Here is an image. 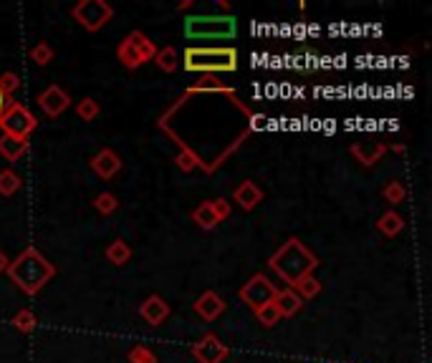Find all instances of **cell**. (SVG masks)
<instances>
[{
    "label": "cell",
    "mask_w": 432,
    "mask_h": 363,
    "mask_svg": "<svg viewBox=\"0 0 432 363\" xmlns=\"http://www.w3.org/2000/svg\"><path fill=\"white\" fill-rule=\"evenodd\" d=\"M382 194H384V199H387L389 204H399V202H405L407 187L399 179H392V182H387V184H384Z\"/></svg>",
    "instance_id": "f1b7e54d"
},
{
    "label": "cell",
    "mask_w": 432,
    "mask_h": 363,
    "mask_svg": "<svg viewBox=\"0 0 432 363\" xmlns=\"http://www.w3.org/2000/svg\"><path fill=\"white\" fill-rule=\"evenodd\" d=\"M117 58H119V63H122L124 68H129V71H137V68L144 66V58L139 56V51L134 48V43L129 41V36L122 41V43H119Z\"/></svg>",
    "instance_id": "e0dca14e"
},
{
    "label": "cell",
    "mask_w": 432,
    "mask_h": 363,
    "mask_svg": "<svg viewBox=\"0 0 432 363\" xmlns=\"http://www.w3.org/2000/svg\"><path fill=\"white\" fill-rule=\"evenodd\" d=\"M185 33L190 38H230L235 36V18H187Z\"/></svg>",
    "instance_id": "8992f818"
},
{
    "label": "cell",
    "mask_w": 432,
    "mask_h": 363,
    "mask_svg": "<svg viewBox=\"0 0 432 363\" xmlns=\"http://www.w3.org/2000/svg\"><path fill=\"white\" fill-rule=\"evenodd\" d=\"M212 212H215V217L217 220H227L230 217V212H233V207H230V199H222V197H217V199H212Z\"/></svg>",
    "instance_id": "836d02e7"
},
{
    "label": "cell",
    "mask_w": 432,
    "mask_h": 363,
    "mask_svg": "<svg viewBox=\"0 0 432 363\" xmlns=\"http://www.w3.org/2000/svg\"><path fill=\"white\" fill-rule=\"evenodd\" d=\"M11 323H13V328H16L18 333H26V336H28V333H34V330L38 328V318H36L34 310H28V308L18 310V313L13 315Z\"/></svg>",
    "instance_id": "d4e9b609"
},
{
    "label": "cell",
    "mask_w": 432,
    "mask_h": 363,
    "mask_svg": "<svg viewBox=\"0 0 432 363\" xmlns=\"http://www.w3.org/2000/svg\"><path fill=\"white\" fill-rule=\"evenodd\" d=\"M106 260H109L111 265H117V268H122V265H127L129 260H132L134 250L132 245H129L127 240H122V237H117L114 242H109V248L104 250Z\"/></svg>",
    "instance_id": "2e32d148"
},
{
    "label": "cell",
    "mask_w": 432,
    "mask_h": 363,
    "mask_svg": "<svg viewBox=\"0 0 432 363\" xmlns=\"http://www.w3.org/2000/svg\"><path fill=\"white\" fill-rule=\"evenodd\" d=\"M278 288L271 283V278L263 275V273H258V275H253L248 283H245L243 288H240V300L248 305L250 310H258L263 308V305H268V302H273V298H276Z\"/></svg>",
    "instance_id": "52a82bcc"
},
{
    "label": "cell",
    "mask_w": 432,
    "mask_h": 363,
    "mask_svg": "<svg viewBox=\"0 0 432 363\" xmlns=\"http://www.w3.org/2000/svg\"><path fill=\"white\" fill-rule=\"evenodd\" d=\"M71 18L89 33H96L114 18V8L106 0H78L71 8Z\"/></svg>",
    "instance_id": "5b68a950"
},
{
    "label": "cell",
    "mask_w": 432,
    "mask_h": 363,
    "mask_svg": "<svg viewBox=\"0 0 432 363\" xmlns=\"http://www.w3.org/2000/svg\"><path fill=\"white\" fill-rule=\"evenodd\" d=\"M185 71L192 73H222V71H235L238 68V51L235 48H200V46H190L185 48L182 56Z\"/></svg>",
    "instance_id": "3957f363"
},
{
    "label": "cell",
    "mask_w": 432,
    "mask_h": 363,
    "mask_svg": "<svg viewBox=\"0 0 432 363\" xmlns=\"http://www.w3.org/2000/svg\"><path fill=\"white\" fill-rule=\"evenodd\" d=\"M291 290H294L301 300H311V298H316L319 293H322V280L314 278V275H306V278H301L299 283H294Z\"/></svg>",
    "instance_id": "44dd1931"
},
{
    "label": "cell",
    "mask_w": 432,
    "mask_h": 363,
    "mask_svg": "<svg viewBox=\"0 0 432 363\" xmlns=\"http://www.w3.org/2000/svg\"><path fill=\"white\" fill-rule=\"evenodd\" d=\"M11 104H13V99H8V96L3 94V91H0V116H3V111H6Z\"/></svg>",
    "instance_id": "8d00e7d4"
},
{
    "label": "cell",
    "mask_w": 432,
    "mask_h": 363,
    "mask_svg": "<svg viewBox=\"0 0 432 363\" xmlns=\"http://www.w3.org/2000/svg\"><path fill=\"white\" fill-rule=\"evenodd\" d=\"M192 356L197 358V363H222L227 356V346L215 333H205L192 346Z\"/></svg>",
    "instance_id": "9c48e42d"
},
{
    "label": "cell",
    "mask_w": 432,
    "mask_h": 363,
    "mask_svg": "<svg viewBox=\"0 0 432 363\" xmlns=\"http://www.w3.org/2000/svg\"><path fill=\"white\" fill-rule=\"evenodd\" d=\"M18 88H21V76L18 73H13V71H6L3 76H0V91L11 99L13 94H16Z\"/></svg>",
    "instance_id": "d6a6232c"
},
{
    "label": "cell",
    "mask_w": 432,
    "mask_h": 363,
    "mask_svg": "<svg viewBox=\"0 0 432 363\" xmlns=\"http://www.w3.org/2000/svg\"><path fill=\"white\" fill-rule=\"evenodd\" d=\"M377 230L382 232L384 237H397L399 232L405 230V217L399 215V212H394V209H387L377 220Z\"/></svg>",
    "instance_id": "d6986e66"
},
{
    "label": "cell",
    "mask_w": 432,
    "mask_h": 363,
    "mask_svg": "<svg viewBox=\"0 0 432 363\" xmlns=\"http://www.w3.org/2000/svg\"><path fill=\"white\" fill-rule=\"evenodd\" d=\"M28 56H31V60H34L36 66H48V63H53L56 51H53V46H51L48 41H38L34 48L28 51Z\"/></svg>",
    "instance_id": "484cf974"
},
{
    "label": "cell",
    "mask_w": 432,
    "mask_h": 363,
    "mask_svg": "<svg viewBox=\"0 0 432 363\" xmlns=\"http://www.w3.org/2000/svg\"><path fill=\"white\" fill-rule=\"evenodd\" d=\"M8 265H11V258L0 250V275H3V273H8Z\"/></svg>",
    "instance_id": "d590c367"
},
{
    "label": "cell",
    "mask_w": 432,
    "mask_h": 363,
    "mask_svg": "<svg viewBox=\"0 0 432 363\" xmlns=\"http://www.w3.org/2000/svg\"><path fill=\"white\" fill-rule=\"evenodd\" d=\"M127 361L129 363H160L155 353H152L147 346H142V343H139V346H134V348H129Z\"/></svg>",
    "instance_id": "4dcf8cb0"
},
{
    "label": "cell",
    "mask_w": 432,
    "mask_h": 363,
    "mask_svg": "<svg viewBox=\"0 0 432 363\" xmlns=\"http://www.w3.org/2000/svg\"><path fill=\"white\" fill-rule=\"evenodd\" d=\"M349 152L361 167H374L384 157V152H387V144H382V142H356V144H351V147H349Z\"/></svg>",
    "instance_id": "4fadbf2b"
},
{
    "label": "cell",
    "mask_w": 432,
    "mask_h": 363,
    "mask_svg": "<svg viewBox=\"0 0 432 363\" xmlns=\"http://www.w3.org/2000/svg\"><path fill=\"white\" fill-rule=\"evenodd\" d=\"M28 152V139L0 137V157L6 162H18Z\"/></svg>",
    "instance_id": "ac0fdd59"
},
{
    "label": "cell",
    "mask_w": 432,
    "mask_h": 363,
    "mask_svg": "<svg viewBox=\"0 0 432 363\" xmlns=\"http://www.w3.org/2000/svg\"><path fill=\"white\" fill-rule=\"evenodd\" d=\"M222 310H225V300H222L215 290H205L197 300H195V313H197L202 320H207V323L220 318Z\"/></svg>",
    "instance_id": "7c38bea8"
},
{
    "label": "cell",
    "mask_w": 432,
    "mask_h": 363,
    "mask_svg": "<svg viewBox=\"0 0 432 363\" xmlns=\"http://www.w3.org/2000/svg\"><path fill=\"white\" fill-rule=\"evenodd\" d=\"M273 305L278 308L281 318H294V315L301 313V308H304V300H301V298L296 295L291 288H286V290L276 293V298H273Z\"/></svg>",
    "instance_id": "9a60e30c"
},
{
    "label": "cell",
    "mask_w": 432,
    "mask_h": 363,
    "mask_svg": "<svg viewBox=\"0 0 432 363\" xmlns=\"http://www.w3.org/2000/svg\"><path fill=\"white\" fill-rule=\"evenodd\" d=\"M178 167H180L182 172H190V169L195 167V157L190 154V152H182V154L178 157Z\"/></svg>",
    "instance_id": "e575fe53"
},
{
    "label": "cell",
    "mask_w": 432,
    "mask_h": 363,
    "mask_svg": "<svg viewBox=\"0 0 432 363\" xmlns=\"http://www.w3.org/2000/svg\"><path fill=\"white\" fill-rule=\"evenodd\" d=\"M94 209L99 212V215H104V217H109V215H114L119 209V199H117V194H111V192H101V194H96V199H94Z\"/></svg>",
    "instance_id": "4316f807"
},
{
    "label": "cell",
    "mask_w": 432,
    "mask_h": 363,
    "mask_svg": "<svg viewBox=\"0 0 432 363\" xmlns=\"http://www.w3.org/2000/svg\"><path fill=\"white\" fill-rule=\"evenodd\" d=\"M190 91H227V86L217 76H210V73H207V76L200 78Z\"/></svg>",
    "instance_id": "1f68e13d"
},
{
    "label": "cell",
    "mask_w": 432,
    "mask_h": 363,
    "mask_svg": "<svg viewBox=\"0 0 432 363\" xmlns=\"http://www.w3.org/2000/svg\"><path fill=\"white\" fill-rule=\"evenodd\" d=\"M192 222H197V227H202V230H215V227L220 225V220H217L215 212H212L210 202H202L192 209Z\"/></svg>",
    "instance_id": "ffe728a7"
},
{
    "label": "cell",
    "mask_w": 432,
    "mask_h": 363,
    "mask_svg": "<svg viewBox=\"0 0 432 363\" xmlns=\"http://www.w3.org/2000/svg\"><path fill=\"white\" fill-rule=\"evenodd\" d=\"M76 114H78V119H81V121H94L96 116L101 114L99 101L91 99V96H86V99H81L76 104Z\"/></svg>",
    "instance_id": "83f0119b"
},
{
    "label": "cell",
    "mask_w": 432,
    "mask_h": 363,
    "mask_svg": "<svg viewBox=\"0 0 432 363\" xmlns=\"http://www.w3.org/2000/svg\"><path fill=\"white\" fill-rule=\"evenodd\" d=\"M155 63L160 66V71L165 73H175L180 66V56L178 51L172 48V46H165V48H157V56H155Z\"/></svg>",
    "instance_id": "7402d4cb"
},
{
    "label": "cell",
    "mask_w": 432,
    "mask_h": 363,
    "mask_svg": "<svg viewBox=\"0 0 432 363\" xmlns=\"http://www.w3.org/2000/svg\"><path fill=\"white\" fill-rule=\"evenodd\" d=\"M21 187H23V179L16 169L8 167V169L0 172V194H3V197H13Z\"/></svg>",
    "instance_id": "cb8c5ba5"
},
{
    "label": "cell",
    "mask_w": 432,
    "mask_h": 363,
    "mask_svg": "<svg viewBox=\"0 0 432 363\" xmlns=\"http://www.w3.org/2000/svg\"><path fill=\"white\" fill-rule=\"evenodd\" d=\"M8 275L21 293L36 295L56 278V265L48 258H43L38 248H26L16 260H11Z\"/></svg>",
    "instance_id": "6da1fadb"
},
{
    "label": "cell",
    "mask_w": 432,
    "mask_h": 363,
    "mask_svg": "<svg viewBox=\"0 0 432 363\" xmlns=\"http://www.w3.org/2000/svg\"><path fill=\"white\" fill-rule=\"evenodd\" d=\"M192 6H195V0H185L182 6H180V11H190Z\"/></svg>",
    "instance_id": "74e56055"
},
{
    "label": "cell",
    "mask_w": 432,
    "mask_h": 363,
    "mask_svg": "<svg viewBox=\"0 0 432 363\" xmlns=\"http://www.w3.org/2000/svg\"><path fill=\"white\" fill-rule=\"evenodd\" d=\"M129 41H132L134 48L139 51V56L144 58V63H147V60H155V56H157L155 41L147 38V36H144L142 31H132V33H129Z\"/></svg>",
    "instance_id": "603a6c76"
},
{
    "label": "cell",
    "mask_w": 432,
    "mask_h": 363,
    "mask_svg": "<svg viewBox=\"0 0 432 363\" xmlns=\"http://www.w3.org/2000/svg\"><path fill=\"white\" fill-rule=\"evenodd\" d=\"M255 318H258V323H261L263 328H273V325H278V320H281V313H278V308L273 302H268V305L255 310Z\"/></svg>",
    "instance_id": "f546056e"
},
{
    "label": "cell",
    "mask_w": 432,
    "mask_h": 363,
    "mask_svg": "<svg viewBox=\"0 0 432 363\" xmlns=\"http://www.w3.org/2000/svg\"><path fill=\"white\" fill-rule=\"evenodd\" d=\"M36 129H38L36 114L28 109V106L18 104V101H13V104L3 111V116H0V132H3V137L28 139Z\"/></svg>",
    "instance_id": "277c9868"
},
{
    "label": "cell",
    "mask_w": 432,
    "mask_h": 363,
    "mask_svg": "<svg viewBox=\"0 0 432 363\" xmlns=\"http://www.w3.org/2000/svg\"><path fill=\"white\" fill-rule=\"evenodd\" d=\"M36 104H38V109L43 111L48 119H58V116L71 106V96H68L58 83H51L48 88H43L38 94Z\"/></svg>",
    "instance_id": "ba28073f"
},
{
    "label": "cell",
    "mask_w": 432,
    "mask_h": 363,
    "mask_svg": "<svg viewBox=\"0 0 432 363\" xmlns=\"http://www.w3.org/2000/svg\"><path fill=\"white\" fill-rule=\"evenodd\" d=\"M268 265H271V270L283 283L294 285L301 278L314 275V270L319 268V258L306 248L299 237H291V240L283 242L281 248L268 258Z\"/></svg>",
    "instance_id": "7a4b0ae2"
},
{
    "label": "cell",
    "mask_w": 432,
    "mask_h": 363,
    "mask_svg": "<svg viewBox=\"0 0 432 363\" xmlns=\"http://www.w3.org/2000/svg\"><path fill=\"white\" fill-rule=\"evenodd\" d=\"M172 308H170V302L165 300L162 295H150V298H144L142 305H139V315H142L144 323H150V325H162L167 318H170Z\"/></svg>",
    "instance_id": "8fae6325"
},
{
    "label": "cell",
    "mask_w": 432,
    "mask_h": 363,
    "mask_svg": "<svg viewBox=\"0 0 432 363\" xmlns=\"http://www.w3.org/2000/svg\"><path fill=\"white\" fill-rule=\"evenodd\" d=\"M233 202H238L240 207L245 209V212H250V209H255L258 204L263 202V189L255 184V182H250V179H245V182H240L238 187H235V192H233Z\"/></svg>",
    "instance_id": "5bb4252c"
},
{
    "label": "cell",
    "mask_w": 432,
    "mask_h": 363,
    "mask_svg": "<svg viewBox=\"0 0 432 363\" xmlns=\"http://www.w3.org/2000/svg\"><path fill=\"white\" fill-rule=\"evenodd\" d=\"M89 167L94 169L96 177H101V179H114V177L122 172L124 162H122V157L114 152V149L106 147V149H101V152H96V154L91 157Z\"/></svg>",
    "instance_id": "30bf717a"
}]
</instances>
